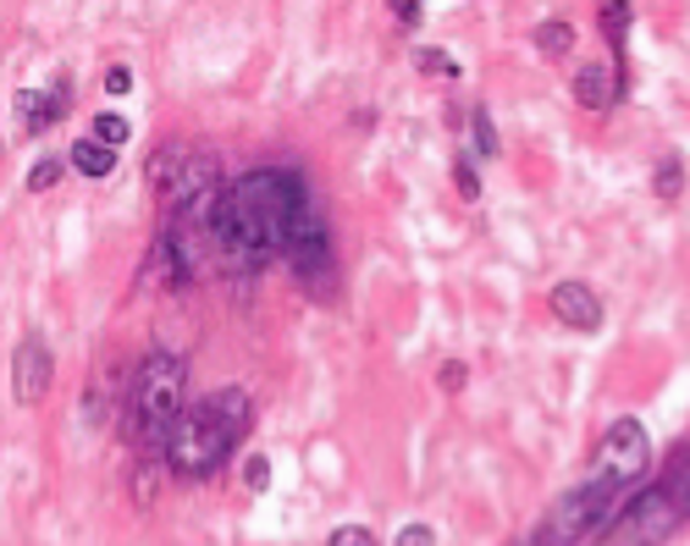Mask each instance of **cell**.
<instances>
[{
  "label": "cell",
  "instance_id": "obj_1",
  "mask_svg": "<svg viewBox=\"0 0 690 546\" xmlns=\"http://www.w3.org/2000/svg\"><path fill=\"white\" fill-rule=\"evenodd\" d=\"M309 216H315V199H309L304 177L287 166H260L221 188L210 243L227 260V271H238V276L265 271L271 260H287V249Z\"/></svg>",
  "mask_w": 690,
  "mask_h": 546
},
{
  "label": "cell",
  "instance_id": "obj_2",
  "mask_svg": "<svg viewBox=\"0 0 690 546\" xmlns=\"http://www.w3.org/2000/svg\"><path fill=\"white\" fill-rule=\"evenodd\" d=\"M684 518H690V441H679L668 452V469L640 496L613 507V518L585 546H662Z\"/></svg>",
  "mask_w": 690,
  "mask_h": 546
},
{
  "label": "cell",
  "instance_id": "obj_3",
  "mask_svg": "<svg viewBox=\"0 0 690 546\" xmlns=\"http://www.w3.org/2000/svg\"><path fill=\"white\" fill-rule=\"evenodd\" d=\"M183 392H188V364H183L172 348H150V353L139 359V370L128 375V403H122V414H117L122 441L166 458V436H172L177 414L188 408Z\"/></svg>",
  "mask_w": 690,
  "mask_h": 546
},
{
  "label": "cell",
  "instance_id": "obj_4",
  "mask_svg": "<svg viewBox=\"0 0 690 546\" xmlns=\"http://www.w3.org/2000/svg\"><path fill=\"white\" fill-rule=\"evenodd\" d=\"M232 452H238V447H232V436H227V425H221V414H216L210 397H205V403H188V408L177 414L172 436H166V469H172L177 480H210Z\"/></svg>",
  "mask_w": 690,
  "mask_h": 546
},
{
  "label": "cell",
  "instance_id": "obj_5",
  "mask_svg": "<svg viewBox=\"0 0 690 546\" xmlns=\"http://www.w3.org/2000/svg\"><path fill=\"white\" fill-rule=\"evenodd\" d=\"M287 265H293V276H298V287L315 298V304H331L337 298V243H331V227H326V216L315 210L304 227H298V238H293V249H287Z\"/></svg>",
  "mask_w": 690,
  "mask_h": 546
},
{
  "label": "cell",
  "instance_id": "obj_6",
  "mask_svg": "<svg viewBox=\"0 0 690 546\" xmlns=\"http://www.w3.org/2000/svg\"><path fill=\"white\" fill-rule=\"evenodd\" d=\"M646 463H651V441H646V425L640 419H613L607 430H602V447H596V480H607L618 496L635 485V480H646Z\"/></svg>",
  "mask_w": 690,
  "mask_h": 546
},
{
  "label": "cell",
  "instance_id": "obj_7",
  "mask_svg": "<svg viewBox=\"0 0 690 546\" xmlns=\"http://www.w3.org/2000/svg\"><path fill=\"white\" fill-rule=\"evenodd\" d=\"M51 381H56V359H51V342H45L40 331H29V337H23V342L12 348V397H18L23 408H34V403H45Z\"/></svg>",
  "mask_w": 690,
  "mask_h": 546
},
{
  "label": "cell",
  "instance_id": "obj_8",
  "mask_svg": "<svg viewBox=\"0 0 690 546\" xmlns=\"http://www.w3.org/2000/svg\"><path fill=\"white\" fill-rule=\"evenodd\" d=\"M18 128H23V139H40L45 128H56L67 111H73V78L62 73L51 89H18Z\"/></svg>",
  "mask_w": 690,
  "mask_h": 546
},
{
  "label": "cell",
  "instance_id": "obj_9",
  "mask_svg": "<svg viewBox=\"0 0 690 546\" xmlns=\"http://www.w3.org/2000/svg\"><path fill=\"white\" fill-rule=\"evenodd\" d=\"M216 177H221L216 155L188 150V161H183V172H177V183H172L166 205H172V210H188V205H199V199H216V194H221V188H216Z\"/></svg>",
  "mask_w": 690,
  "mask_h": 546
},
{
  "label": "cell",
  "instance_id": "obj_10",
  "mask_svg": "<svg viewBox=\"0 0 690 546\" xmlns=\"http://www.w3.org/2000/svg\"><path fill=\"white\" fill-rule=\"evenodd\" d=\"M547 304H552L558 326H569V331H602V298L585 282H558L547 293Z\"/></svg>",
  "mask_w": 690,
  "mask_h": 546
},
{
  "label": "cell",
  "instance_id": "obj_11",
  "mask_svg": "<svg viewBox=\"0 0 690 546\" xmlns=\"http://www.w3.org/2000/svg\"><path fill=\"white\" fill-rule=\"evenodd\" d=\"M618 95H624V78H618L613 62H585V67L574 73V100H580L585 111H607Z\"/></svg>",
  "mask_w": 690,
  "mask_h": 546
},
{
  "label": "cell",
  "instance_id": "obj_12",
  "mask_svg": "<svg viewBox=\"0 0 690 546\" xmlns=\"http://www.w3.org/2000/svg\"><path fill=\"white\" fill-rule=\"evenodd\" d=\"M210 403H216V414H221L232 447H243V436H249V425H254V403H249V392H243V386H221Z\"/></svg>",
  "mask_w": 690,
  "mask_h": 546
},
{
  "label": "cell",
  "instance_id": "obj_13",
  "mask_svg": "<svg viewBox=\"0 0 690 546\" xmlns=\"http://www.w3.org/2000/svg\"><path fill=\"white\" fill-rule=\"evenodd\" d=\"M67 161H73V172H78V177H95V183L117 172V150H111V144H100L95 133H89V139H78Z\"/></svg>",
  "mask_w": 690,
  "mask_h": 546
},
{
  "label": "cell",
  "instance_id": "obj_14",
  "mask_svg": "<svg viewBox=\"0 0 690 546\" xmlns=\"http://www.w3.org/2000/svg\"><path fill=\"white\" fill-rule=\"evenodd\" d=\"M183 161H188V144H161V150L144 161V183L166 199V194H172V183H177V172H183Z\"/></svg>",
  "mask_w": 690,
  "mask_h": 546
},
{
  "label": "cell",
  "instance_id": "obj_15",
  "mask_svg": "<svg viewBox=\"0 0 690 546\" xmlns=\"http://www.w3.org/2000/svg\"><path fill=\"white\" fill-rule=\"evenodd\" d=\"M607 45H613V67H624V45H629V0H602V12H596Z\"/></svg>",
  "mask_w": 690,
  "mask_h": 546
},
{
  "label": "cell",
  "instance_id": "obj_16",
  "mask_svg": "<svg viewBox=\"0 0 690 546\" xmlns=\"http://www.w3.org/2000/svg\"><path fill=\"white\" fill-rule=\"evenodd\" d=\"M536 51H541V56H569V51H574V29H569L563 18H547V23L536 29Z\"/></svg>",
  "mask_w": 690,
  "mask_h": 546
},
{
  "label": "cell",
  "instance_id": "obj_17",
  "mask_svg": "<svg viewBox=\"0 0 690 546\" xmlns=\"http://www.w3.org/2000/svg\"><path fill=\"white\" fill-rule=\"evenodd\" d=\"M470 133H475V155L492 161V155H497V128H492V111H486V106L470 111Z\"/></svg>",
  "mask_w": 690,
  "mask_h": 546
},
{
  "label": "cell",
  "instance_id": "obj_18",
  "mask_svg": "<svg viewBox=\"0 0 690 546\" xmlns=\"http://www.w3.org/2000/svg\"><path fill=\"white\" fill-rule=\"evenodd\" d=\"M415 67H420L426 78H459V62H453L448 51H437V45H426V51H415Z\"/></svg>",
  "mask_w": 690,
  "mask_h": 546
},
{
  "label": "cell",
  "instance_id": "obj_19",
  "mask_svg": "<svg viewBox=\"0 0 690 546\" xmlns=\"http://www.w3.org/2000/svg\"><path fill=\"white\" fill-rule=\"evenodd\" d=\"M161 469H166V458H144V463H139V474H133V502H139V507H150Z\"/></svg>",
  "mask_w": 690,
  "mask_h": 546
},
{
  "label": "cell",
  "instance_id": "obj_20",
  "mask_svg": "<svg viewBox=\"0 0 690 546\" xmlns=\"http://www.w3.org/2000/svg\"><path fill=\"white\" fill-rule=\"evenodd\" d=\"M128 133H133V128H128V122H122L117 111H100V117H95V139H100V144L122 150V144H128Z\"/></svg>",
  "mask_w": 690,
  "mask_h": 546
},
{
  "label": "cell",
  "instance_id": "obj_21",
  "mask_svg": "<svg viewBox=\"0 0 690 546\" xmlns=\"http://www.w3.org/2000/svg\"><path fill=\"white\" fill-rule=\"evenodd\" d=\"M243 485H249L254 496L271 485V458H265V452H249V463H243Z\"/></svg>",
  "mask_w": 690,
  "mask_h": 546
},
{
  "label": "cell",
  "instance_id": "obj_22",
  "mask_svg": "<svg viewBox=\"0 0 690 546\" xmlns=\"http://www.w3.org/2000/svg\"><path fill=\"white\" fill-rule=\"evenodd\" d=\"M326 546H382V540H376V535H371L365 524H337Z\"/></svg>",
  "mask_w": 690,
  "mask_h": 546
},
{
  "label": "cell",
  "instance_id": "obj_23",
  "mask_svg": "<svg viewBox=\"0 0 690 546\" xmlns=\"http://www.w3.org/2000/svg\"><path fill=\"white\" fill-rule=\"evenodd\" d=\"M62 172H67L62 161H40V166L29 172V194H45V188H56V183H62Z\"/></svg>",
  "mask_w": 690,
  "mask_h": 546
},
{
  "label": "cell",
  "instance_id": "obj_24",
  "mask_svg": "<svg viewBox=\"0 0 690 546\" xmlns=\"http://www.w3.org/2000/svg\"><path fill=\"white\" fill-rule=\"evenodd\" d=\"M453 183H459V199H464V205H475V199H481V177H475V166H470V161H459V166H453Z\"/></svg>",
  "mask_w": 690,
  "mask_h": 546
},
{
  "label": "cell",
  "instance_id": "obj_25",
  "mask_svg": "<svg viewBox=\"0 0 690 546\" xmlns=\"http://www.w3.org/2000/svg\"><path fill=\"white\" fill-rule=\"evenodd\" d=\"M657 194H662V199H673V194H679V161H673V155H662V161H657Z\"/></svg>",
  "mask_w": 690,
  "mask_h": 546
},
{
  "label": "cell",
  "instance_id": "obj_26",
  "mask_svg": "<svg viewBox=\"0 0 690 546\" xmlns=\"http://www.w3.org/2000/svg\"><path fill=\"white\" fill-rule=\"evenodd\" d=\"M437 381H442V392H464V381H470V364H464V359H448V364L437 370Z\"/></svg>",
  "mask_w": 690,
  "mask_h": 546
},
{
  "label": "cell",
  "instance_id": "obj_27",
  "mask_svg": "<svg viewBox=\"0 0 690 546\" xmlns=\"http://www.w3.org/2000/svg\"><path fill=\"white\" fill-rule=\"evenodd\" d=\"M387 12L409 29V23H420V0H387Z\"/></svg>",
  "mask_w": 690,
  "mask_h": 546
},
{
  "label": "cell",
  "instance_id": "obj_28",
  "mask_svg": "<svg viewBox=\"0 0 690 546\" xmlns=\"http://www.w3.org/2000/svg\"><path fill=\"white\" fill-rule=\"evenodd\" d=\"M128 89H133V73H128V67H111V73H106V95L117 100V95H128Z\"/></svg>",
  "mask_w": 690,
  "mask_h": 546
},
{
  "label": "cell",
  "instance_id": "obj_29",
  "mask_svg": "<svg viewBox=\"0 0 690 546\" xmlns=\"http://www.w3.org/2000/svg\"><path fill=\"white\" fill-rule=\"evenodd\" d=\"M398 546H437V535H431V524H409L398 535Z\"/></svg>",
  "mask_w": 690,
  "mask_h": 546
}]
</instances>
